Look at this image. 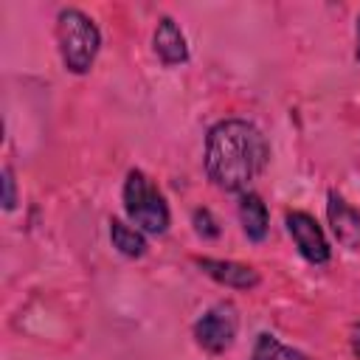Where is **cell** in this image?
<instances>
[{"mask_svg": "<svg viewBox=\"0 0 360 360\" xmlns=\"http://www.w3.org/2000/svg\"><path fill=\"white\" fill-rule=\"evenodd\" d=\"M264 163L267 143L253 124L242 118H228L211 127L205 138V172L219 188H245L264 169Z\"/></svg>", "mask_w": 360, "mask_h": 360, "instance_id": "obj_1", "label": "cell"}, {"mask_svg": "<svg viewBox=\"0 0 360 360\" xmlns=\"http://www.w3.org/2000/svg\"><path fill=\"white\" fill-rule=\"evenodd\" d=\"M56 42L68 70L84 73L98 53V28L79 8H62L56 17Z\"/></svg>", "mask_w": 360, "mask_h": 360, "instance_id": "obj_2", "label": "cell"}, {"mask_svg": "<svg viewBox=\"0 0 360 360\" xmlns=\"http://www.w3.org/2000/svg\"><path fill=\"white\" fill-rule=\"evenodd\" d=\"M124 205H127L129 219L138 228H143L149 233H163L169 228V208H166L160 191L138 169H132L127 174V183H124Z\"/></svg>", "mask_w": 360, "mask_h": 360, "instance_id": "obj_3", "label": "cell"}, {"mask_svg": "<svg viewBox=\"0 0 360 360\" xmlns=\"http://www.w3.org/2000/svg\"><path fill=\"white\" fill-rule=\"evenodd\" d=\"M236 309L231 304H217L194 323V338L208 352H225L236 338Z\"/></svg>", "mask_w": 360, "mask_h": 360, "instance_id": "obj_4", "label": "cell"}, {"mask_svg": "<svg viewBox=\"0 0 360 360\" xmlns=\"http://www.w3.org/2000/svg\"><path fill=\"white\" fill-rule=\"evenodd\" d=\"M287 231L295 242V248L301 250V256L312 264H323L329 259V245L318 228V222L304 214V211H290L287 214Z\"/></svg>", "mask_w": 360, "mask_h": 360, "instance_id": "obj_5", "label": "cell"}, {"mask_svg": "<svg viewBox=\"0 0 360 360\" xmlns=\"http://www.w3.org/2000/svg\"><path fill=\"white\" fill-rule=\"evenodd\" d=\"M326 217H329V225H332L338 242L343 248H349V250H357L360 248V214L343 197L329 191V197H326Z\"/></svg>", "mask_w": 360, "mask_h": 360, "instance_id": "obj_6", "label": "cell"}, {"mask_svg": "<svg viewBox=\"0 0 360 360\" xmlns=\"http://www.w3.org/2000/svg\"><path fill=\"white\" fill-rule=\"evenodd\" d=\"M200 270L208 273L211 278H217L219 284H228V287H236V290H250L259 284V273L248 264H239V262H222V259H197Z\"/></svg>", "mask_w": 360, "mask_h": 360, "instance_id": "obj_7", "label": "cell"}, {"mask_svg": "<svg viewBox=\"0 0 360 360\" xmlns=\"http://www.w3.org/2000/svg\"><path fill=\"white\" fill-rule=\"evenodd\" d=\"M155 51L158 56L166 62V65H180L186 62L188 56V48H186V37L180 34V28L174 25V20L163 17L155 28Z\"/></svg>", "mask_w": 360, "mask_h": 360, "instance_id": "obj_8", "label": "cell"}, {"mask_svg": "<svg viewBox=\"0 0 360 360\" xmlns=\"http://www.w3.org/2000/svg\"><path fill=\"white\" fill-rule=\"evenodd\" d=\"M239 219H242V228H245L248 239H253V242L264 239V233H267V208H264L259 194H245L239 200Z\"/></svg>", "mask_w": 360, "mask_h": 360, "instance_id": "obj_9", "label": "cell"}, {"mask_svg": "<svg viewBox=\"0 0 360 360\" xmlns=\"http://www.w3.org/2000/svg\"><path fill=\"white\" fill-rule=\"evenodd\" d=\"M110 239H112V248H118L124 256H141V253L146 250L143 236H141L135 228L124 225L121 219H112V222H110Z\"/></svg>", "mask_w": 360, "mask_h": 360, "instance_id": "obj_10", "label": "cell"}, {"mask_svg": "<svg viewBox=\"0 0 360 360\" xmlns=\"http://www.w3.org/2000/svg\"><path fill=\"white\" fill-rule=\"evenodd\" d=\"M253 360H307L301 352L278 343L273 335H259L256 349H253Z\"/></svg>", "mask_w": 360, "mask_h": 360, "instance_id": "obj_11", "label": "cell"}, {"mask_svg": "<svg viewBox=\"0 0 360 360\" xmlns=\"http://www.w3.org/2000/svg\"><path fill=\"white\" fill-rule=\"evenodd\" d=\"M194 228H197V233H200V236H205V239H214V236L219 233V228H217L214 217H211L205 208L194 211Z\"/></svg>", "mask_w": 360, "mask_h": 360, "instance_id": "obj_12", "label": "cell"}, {"mask_svg": "<svg viewBox=\"0 0 360 360\" xmlns=\"http://www.w3.org/2000/svg\"><path fill=\"white\" fill-rule=\"evenodd\" d=\"M14 202H17V194H14V174H11V169H6L3 172V208H14Z\"/></svg>", "mask_w": 360, "mask_h": 360, "instance_id": "obj_13", "label": "cell"}, {"mask_svg": "<svg viewBox=\"0 0 360 360\" xmlns=\"http://www.w3.org/2000/svg\"><path fill=\"white\" fill-rule=\"evenodd\" d=\"M352 349H354V354L360 357V323L352 329Z\"/></svg>", "mask_w": 360, "mask_h": 360, "instance_id": "obj_14", "label": "cell"}, {"mask_svg": "<svg viewBox=\"0 0 360 360\" xmlns=\"http://www.w3.org/2000/svg\"><path fill=\"white\" fill-rule=\"evenodd\" d=\"M357 59H360V17H357Z\"/></svg>", "mask_w": 360, "mask_h": 360, "instance_id": "obj_15", "label": "cell"}]
</instances>
